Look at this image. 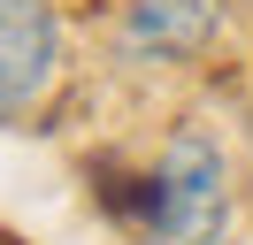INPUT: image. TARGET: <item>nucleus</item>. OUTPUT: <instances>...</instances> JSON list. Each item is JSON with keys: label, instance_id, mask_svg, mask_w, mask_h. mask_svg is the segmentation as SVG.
Returning <instances> with one entry per match:
<instances>
[{"label": "nucleus", "instance_id": "nucleus-1", "mask_svg": "<svg viewBox=\"0 0 253 245\" xmlns=\"http://www.w3.org/2000/svg\"><path fill=\"white\" fill-rule=\"evenodd\" d=\"M230 230V153L207 130L176 122L169 146L138 168V238L146 245H222Z\"/></svg>", "mask_w": 253, "mask_h": 245}, {"label": "nucleus", "instance_id": "nucleus-2", "mask_svg": "<svg viewBox=\"0 0 253 245\" xmlns=\"http://www.w3.org/2000/svg\"><path fill=\"white\" fill-rule=\"evenodd\" d=\"M54 77H62L54 0H0V130H23L46 107Z\"/></svg>", "mask_w": 253, "mask_h": 245}, {"label": "nucleus", "instance_id": "nucleus-3", "mask_svg": "<svg viewBox=\"0 0 253 245\" xmlns=\"http://www.w3.org/2000/svg\"><path fill=\"white\" fill-rule=\"evenodd\" d=\"M230 23V0H123L115 54L138 69H192Z\"/></svg>", "mask_w": 253, "mask_h": 245}]
</instances>
